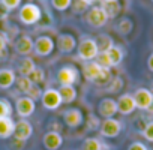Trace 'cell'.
<instances>
[{
  "mask_svg": "<svg viewBox=\"0 0 153 150\" xmlns=\"http://www.w3.org/2000/svg\"><path fill=\"white\" fill-rule=\"evenodd\" d=\"M86 125H87V129L95 131V129L101 128V120H99L95 114H89V117H87V120H86Z\"/></svg>",
  "mask_w": 153,
  "mask_h": 150,
  "instance_id": "obj_33",
  "label": "cell"
},
{
  "mask_svg": "<svg viewBox=\"0 0 153 150\" xmlns=\"http://www.w3.org/2000/svg\"><path fill=\"white\" fill-rule=\"evenodd\" d=\"M14 126H15V122L11 117H2L0 119V138L2 140L9 138L14 134Z\"/></svg>",
  "mask_w": 153,
  "mask_h": 150,
  "instance_id": "obj_21",
  "label": "cell"
},
{
  "mask_svg": "<svg viewBox=\"0 0 153 150\" xmlns=\"http://www.w3.org/2000/svg\"><path fill=\"white\" fill-rule=\"evenodd\" d=\"M76 50H78L80 59L87 60V62H92V60L96 59L98 54H99V48H98V45H96V41L92 39V38L83 39L78 45H76Z\"/></svg>",
  "mask_w": 153,
  "mask_h": 150,
  "instance_id": "obj_4",
  "label": "cell"
},
{
  "mask_svg": "<svg viewBox=\"0 0 153 150\" xmlns=\"http://www.w3.org/2000/svg\"><path fill=\"white\" fill-rule=\"evenodd\" d=\"M143 137L147 140V141H150V143H153V122H149L146 126H144V129H143Z\"/></svg>",
  "mask_w": 153,
  "mask_h": 150,
  "instance_id": "obj_36",
  "label": "cell"
},
{
  "mask_svg": "<svg viewBox=\"0 0 153 150\" xmlns=\"http://www.w3.org/2000/svg\"><path fill=\"white\" fill-rule=\"evenodd\" d=\"M42 93H44V92L41 90L39 84H33V86H32V89L26 93V96H27V98H30V99H33V101H38V99H41Z\"/></svg>",
  "mask_w": 153,
  "mask_h": 150,
  "instance_id": "obj_31",
  "label": "cell"
},
{
  "mask_svg": "<svg viewBox=\"0 0 153 150\" xmlns=\"http://www.w3.org/2000/svg\"><path fill=\"white\" fill-rule=\"evenodd\" d=\"M54 50V41L50 38V36H39L36 41H35V45H33V51L41 56V57H45V56H50Z\"/></svg>",
  "mask_w": 153,
  "mask_h": 150,
  "instance_id": "obj_9",
  "label": "cell"
},
{
  "mask_svg": "<svg viewBox=\"0 0 153 150\" xmlns=\"http://www.w3.org/2000/svg\"><path fill=\"white\" fill-rule=\"evenodd\" d=\"M83 120H84L83 113L78 108H69L63 113V122L69 128H78L83 123Z\"/></svg>",
  "mask_w": 153,
  "mask_h": 150,
  "instance_id": "obj_14",
  "label": "cell"
},
{
  "mask_svg": "<svg viewBox=\"0 0 153 150\" xmlns=\"http://www.w3.org/2000/svg\"><path fill=\"white\" fill-rule=\"evenodd\" d=\"M29 78H30V81L33 83V84H41V83H44V80H45V72H44V69L42 68H35L33 69V72L29 75Z\"/></svg>",
  "mask_w": 153,
  "mask_h": 150,
  "instance_id": "obj_27",
  "label": "cell"
},
{
  "mask_svg": "<svg viewBox=\"0 0 153 150\" xmlns=\"http://www.w3.org/2000/svg\"><path fill=\"white\" fill-rule=\"evenodd\" d=\"M33 45H35V41H33L30 36H27V35L20 36V38L15 41V44H14L15 51H17L20 56H29L30 53H33Z\"/></svg>",
  "mask_w": 153,
  "mask_h": 150,
  "instance_id": "obj_18",
  "label": "cell"
},
{
  "mask_svg": "<svg viewBox=\"0 0 153 150\" xmlns=\"http://www.w3.org/2000/svg\"><path fill=\"white\" fill-rule=\"evenodd\" d=\"M83 2H84V3H87V5H92V3H95V2H96V0H83Z\"/></svg>",
  "mask_w": 153,
  "mask_h": 150,
  "instance_id": "obj_41",
  "label": "cell"
},
{
  "mask_svg": "<svg viewBox=\"0 0 153 150\" xmlns=\"http://www.w3.org/2000/svg\"><path fill=\"white\" fill-rule=\"evenodd\" d=\"M104 2H111V0H104Z\"/></svg>",
  "mask_w": 153,
  "mask_h": 150,
  "instance_id": "obj_42",
  "label": "cell"
},
{
  "mask_svg": "<svg viewBox=\"0 0 153 150\" xmlns=\"http://www.w3.org/2000/svg\"><path fill=\"white\" fill-rule=\"evenodd\" d=\"M12 114V105L6 99H0V119L2 117H11Z\"/></svg>",
  "mask_w": 153,
  "mask_h": 150,
  "instance_id": "obj_29",
  "label": "cell"
},
{
  "mask_svg": "<svg viewBox=\"0 0 153 150\" xmlns=\"http://www.w3.org/2000/svg\"><path fill=\"white\" fill-rule=\"evenodd\" d=\"M101 8H102L104 12L107 14L108 20H110V18H116V17L120 14V11H122V5H120L119 0H111V2H102Z\"/></svg>",
  "mask_w": 153,
  "mask_h": 150,
  "instance_id": "obj_20",
  "label": "cell"
},
{
  "mask_svg": "<svg viewBox=\"0 0 153 150\" xmlns=\"http://www.w3.org/2000/svg\"><path fill=\"white\" fill-rule=\"evenodd\" d=\"M36 68V65H35V62L30 59V57H26V59H23L21 62H20V65H18V72H20V75L21 77H29V75L33 72V69Z\"/></svg>",
  "mask_w": 153,
  "mask_h": 150,
  "instance_id": "obj_23",
  "label": "cell"
},
{
  "mask_svg": "<svg viewBox=\"0 0 153 150\" xmlns=\"http://www.w3.org/2000/svg\"><path fill=\"white\" fill-rule=\"evenodd\" d=\"M42 143H44V147L47 150H59L63 144V137L60 135V132H56V131H48L44 138H42Z\"/></svg>",
  "mask_w": 153,
  "mask_h": 150,
  "instance_id": "obj_17",
  "label": "cell"
},
{
  "mask_svg": "<svg viewBox=\"0 0 153 150\" xmlns=\"http://www.w3.org/2000/svg\"><path fill=\"white\" fill-rule=\"evenodd\" d=\"M123 60V51L120 47L114 45L111 47L110 50L107 51H101L96 57V62L104 66V68H114V66H119Z\"/></svg>",
  "mask_w": 153,
  "mask_h": 150,
  "instance_id": "obj_2",
  "label": "cell"
},
{
  "mask_svg": "<svg viewBox=\"0 0 153 150\" xmlns=\"http://www.w3.org/2000/svg\"><path fill=\"white\" fill-rule=\"evenodd\" d=\"M59 93L62 98V104H71L76 98V90L74 86H60Z\"/></svg>",
  "mask_w": 153,
  "mask_h": 150,
  "instance_id": "obj_22",
  "label": "cell"
},
{
  "mask_svg": "<svg viewBox=\"0 0 153 150\" xmlns=\"http://www.w3.org/2000/svg\"><path fill=\"white\" fill-rule=\"evenodd\" d=\"M147 68L150 69V72H153V53L149 56V59H147Z\"/></svg>",
  "mask_w": 153,
  "mask_h": 150,
  "instance_id": "obj_39",
  "label": "cell"
},
{
  "mask_svg": "<svg viewBox=\"0 0 153 150\" xmlns=\"http://www.w3.org/2000/svg\"><path fill=\"white\" fill-rule=\"evenodd\" d=\"M76 80H78V71L72 65H65L57 72V81L62 86H74Z\"/></svg>",
  "mask_w": 153,
  "mask_h": 150,
  "instance_id": "obj_6",
  "label": "cell"
},
{
  "mask_svg": "<svg viewBox=\"0 0 153 150\" xmlns=\"http://www.w3.org/2000/svg\"><path fill=\"white\" fill-rule=\"evenodd\" d=\"M20 21L26 26H33L36 23H39L41 17H42V11L38 5L35 3H24L20 8Z\"/></svg>",
  "mask_w": 153,
  "mask_h": 150,
  "instance_id": "obj_3",
  "label": "cell"
},
{
  "mask_svg": "<svg viewBox=\"0 0 153 150\" xmlns=\"http://www.w3.org/2000/svg\"><path fill=\"white\" fill-rule=\"evenodd\" d=\"M132 29H134V23H132V20L131 18H122L119 23H117V26H116V30L120 33V35H123V36H126V35H129L131 32H132Z\"/></svg>",
  "mask_w": 153,
  "mask_h": 150,
  "instance_id": "obj_24",
  "label": "cell"
},
{
  "mask_svg": "<svg viewBox=\"0 0 153 150\" xmlns=\"http://www.w3.org/2000/svg\"><path fill=\"white\" fill-rule=\"evenodd\" d=\"M83 74H84V78L87 81H92V83H107L110 78H111V72H110V68H104L101 66L96 60H92V62H87L83 68Z\"/></svg>",
  "mask_w": 153,
  "mask_h": 150,
  "instance_id": "obj_1",
  "label": "cell"
},
{
  "mask_svg": "<svg viewBox=\"0 0 153 150\" xmlns=\"http://www.w3.org/2000/svg\"><path fill=\"white\" fill-rule=\"evenodd\" d=\"M15 83H17V89L20 92H23V93H27L32 89V86H33V83L30 81L29 77H20V78L15 80Z\"/></svg>",
  "mask_w": 153,
  "mask_h": 150,
  "instance_id": "obj_28",
  "label": "cell"
},
{
  "mask_svg": "<svg viewBox=\"0 0 153 150\" xmlns=\"http://www.w3.org/2000/svg\"><path fill=\"white\" fill-rule=\"evenodd\" d=\"M32 134H33V126L30 125V122H27V120H20V122H17L15 123V126H14V138L17 140V141H27L30 137H32Z\"/></svg>",
  "mask_w": 153,
  "mask_h": 150,
  "instance_id": "obj_10",
  "label": "cell"
},
{
  "mask_svg": "<svg viewBox=\"0 0 153 150\" xmlns=\"http://www.w3.org/2000/svg\"><path fill=\"white\" fill-rule=\"evenodd\" d=\"M6 45H8V39H6V35L0 33V54L6 51Z\"/></svg>",
  "mask_w": 153,
  "mask_h": 150,
  "instance_id": "obj_38",
  "label": "cell"
},
{
  "mask_svg": "<svg viewBox=\"0 0 153 150\" xmlns=\"http://www.w3.org/2000/svg\"><path fill=\"white\" fill-rule=\"evenodd\" d=\"M107 21L108 17L101 6H92L86 14V23L92 27H104Z\"/></svg>",
  "mask_w": 153,
  "mask_h": 150,
  "instance_id": "obj_5",
  "label": "cell"
},
{
  "mask_svg": "<svg viewBox=\"0 0 153 150\" xmlns=\"http://www.w3.org/2000/svg\"><path fill=\"white\" fill-rule=\"evenodd\" d=\"M134 96V101H135V105L138 110H146L149 108L152 99H153V93L149 90V89H144V87H140L135 90V93L132 95Z\"/></svg>",
  "mask_w": 153,
  "mask_h": 150,
  "instance_id": "obj_11",
  "label": "cell"
},
{
  "mask_svg": "<svg viewBox=\"0 0 153 150\" xmlns=\"http://www.w3.org/2000/svg\"><path fill=\"white\" fill-rule=\"evenodd\" d=\"M98 111L104 119H113L116 113H119L117 110V101L111 99V98H104L99 105H98Z\"/></svg>",
  "mask_w": 153,
  "mask_h": 150,
  "instance_id": "obj_13",
  "label": "cell"
},
{
  "mask_svg": "<svg viewBox=\"0 0 153 150\" xmlns=\"http://www.w3.org/2000/svg\"><path fill=\"white\" fill-rule=\"evenodd\" d=\"M152 2H153V0H152Z\"/></svg>",
  "mask_w": 153,
  "mask_h": 150,
  "instance_id": "obj_43",
  "label": "cell"
},
{
  "mask_svg": "<svg viewBox=\"0 0 153 150\" xmlns=\"http://www.w3.org/2000/svg\"><path fill=\"white\" fill-rule=\"evenodd\" d=\"M42 105L47 110H57L62 105V98L57 89H47L41 96Z\"/></svg>",
  "mask_w": 153,
  "mask_h": 150,
  "instance_id": "obj_7",
  "label": "cell"
},
{
  "mask_svg": "<svg viewBox=\"0 0 153 150\" xmlns=\"http://www.w3.org/2000/svg\"><path fill=\"white\" fill-rule=\"evenodd\" d=\"M101 135L102 137H107V138H116L120 131H122V123L119 120H116L114 117L113 119H105L102 123H101Z\"/></svg>",
  "mask_w": 153,
  "mask_h": 150,
  "instance_id": "obj_8",
  "label": "cell"
},
{
  "mask_svg": "<svg viewBox=\"0 0 153 150\" xmlns=\"http://www.w3.org/2000/svg\"><path fill=\"white\" fill-rule=\"evenodd\" d=\"M147 111L153 114V99H152V102H150V105H149V108H147Z\"/></svg>",
  "mask_w": 153,
  "mask_h": 150,
  "instance_id": "obj_40",
  "label": "cell"
},
{
  "mask_svg": "<svg viewBox=\"0 0 153 150\" xmlns=\"http://www.w3.org/2000/svg\"><path fill=\"white\" fill-rule=\"evenodd\" d=\"M57 48H59L60 53L69 54V53H72V51L76 48V41H75V38H74L72 35H69V33H62V35H59V38H57Z\"/></svg>",
  "mask_w": 153,
  "mask_h": 150,
  "instance_id": "obj_15",
  "label": "cell"
},
{
  "mask_svg": "<svg viewBox=\"0 0 153 150\" xmlns=\"http://www.w3.org/2000/svg\"><path fill=\"white\" fill-rule=\"evenodd\" d=\"M81 150H104V144L98 138H86L81 146Z\"/></svg>",
  "mask_w": 153,
  "mask_h": 150,
  "instance_id": "obj_26",
  "label": "cell"
},
{
  "mask_svg": "<svg viewBox=\"0 0 153 150\" xmlns=\"http://www.w3.org/2000/svg\"><path fill=\"white\" fill-rule=\"evenodd\" d=\"M15 72L12 69H0V89H9L15 84Z\"/></svg>",
  "mask_w": 153,
  "mask_h": 150,
  "instance_id": "obj_19",
  "label": "cell"
},
{
  "mask_svg": "<svg viewBox=\"0 0 153 150\" xmlns=\"http://www.w3.org/2000/svg\"><path fill=\"white\" fill-rule=\"evenodd\" d=\"M128 150H149L143 143H140V141H135V143H132L129 147H128Z\"/></svg>",
  "mask_w": 153,
  "mask_h": 150,
  "instance_id": "obj_37",
  "label": "cell"
},
{
  "mask_svg": "<svg viewBox=\"0 0 153 150\" xmlns=\"http://www.w3.org/2000/svg\"><path fill=\"white\" fill-rule=\"evenodd\" d=\"M72 5V0H51V6L56 11H66Z\"/></svg>",
  "mask_w": 153,
  "mask_h": 150,
  "instance_id": "obj_30",
  "label": "cell"
},
{
  "mask_svg": "<svg viewBox=\"0 0 153 150\" xmlns=\"http://www.w3.org/2000/svg\"><path fill=\"white\" fill-rule=\"evenodd\" d=\"M95 41H96V45L99 48V53L101 51H107L111 47H114V42H113L111 36H108V35H99Z\"/></svg>",
  "mask_w": 153,
  "mask_h": 150,
  "instance_id": "obj_25",
  "label": "cell"
},
{
  "mask_svg": "<svg viewBox=\"0 0 153 150\" xmlns=\"http://www.w3.org/2000/svg\"><path fill=\"white\" fill-rule=\"evenodd\" d=\"M15 108H17V114L23 119L32 116L35 113V101L27 98V96H21L17 99V104H15Z\"/></svg>",
  "mask_w": 153,
  "mask_h": 150,
  "instance_id": "obj_12",
  "label": "cell"
},
{
  "mask_svg": "<svg viewBox=\"0 0 153 150\" xmlns=\"http://www.w3.org/2000/svg\"><path fill=\"white\" fill-rule=\"evenodd\" d=\"M135 108H137V105H135V101H134L132 95L125 93L117 99V110H119L120 114H123V116L132 114L135 111Z\"/></svg>",
  "mask_w": 153,
  "mask_h": 150,
  "instance_id": "obj_16",
  "label": "cell"
},
{
  "mask_svg": "<svg viewBox=\"0 0 153 150\" xmlns=\"http://www.w3.org/2000/svg\"><path fill=\"white\" fill-rule=\"evenodd\" d=\"M122 87H123V80L120 77H116V78L111 80V84L108 86V92L110 93H117Z\"/></svg>",
  "mask_w": 153,
  "mask_h": 150,
  "instance_id": "obj_34",
  "label": "cell"
},
{
  "mask_svg": "<svg viewBox=\"0 0 153 150\" xmlns=\"http://www.w3.org/2000/svg\"><path fill=\"white\" fill-rule=\"evenodd\" d=\"M72 12L74 14H81V12H84L86 9H87V3H84L83 0H72Z\"/></svg>",
  "mask_w": 153,
  "mask_h": 150,
  "instance_id": "obj_32",
  "label": "cell"
},
{
  "mask_svg": "<svg viewBox=\"0 0 153 150\" xmlns=\"http://www.w3.org/2000/svg\"><path fill=\"white\" fill-rule=\"evenodd\" d=\"M0 2H2V5L6 11H14L21 5L23 0H0Z\"/></svg>",
  "mask_w": 153,
  "mask_h": 150,
  "instance_id": "obj_35",
  "label": "cell"
}]
</instances>
